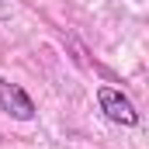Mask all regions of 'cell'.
I'll use <instances>...</instances> for the list:
<instances>
[{
  "mask_svg": "<svg viewBox=\"0 0 149 149\" xmlns=\"http://www.w3.org/2000/svg\"><path fill=\"white\" fill-rule=\"evenodd\" d=\"M0 108L10 114V118H17V121H31L35 118V101L24 94V87L10 83L3 76H0Z\"/></svg>",
  "mask_w": 149,
  "mask_h": 149,
  "instance_id": "7a4b0ae2",
  "label": "cell"
},
{
  "mask_svg": "<svg viewBox=\"0 0 149 149\" xmlns=\"http://www.w3.org/2000/svg\"><path fill=\"white\" fill-rule=\"evenodd\" d=\"M97 101H101V111L108 114L114 125H125V128L139 125V111H135V104H132L121 90H114V87H101V90H97Z\"/></svg>",
  "mask_w": 149,
  "mask_h": 149,
  "instance_id": "6da1fadb",
  "label": "cell"
}]
</instances>
